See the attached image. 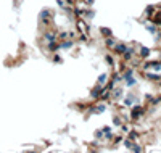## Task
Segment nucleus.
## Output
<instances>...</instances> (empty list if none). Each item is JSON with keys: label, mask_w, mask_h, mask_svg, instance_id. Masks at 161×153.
I'll use <instances>...</instances> for the list:
<instances>
[{"label": "nucleus", "mask_w": 161, "mask_h": 153, "mask_svg": "<svg viewBox=\"0 0 161 153\" xmlns=\"http://www.w3.org/2000/svg\"><path fill=\"white\" fill-rule=\"evenodd\" d=\"M76 27H79V31H77L79 34H85V36L89 34V26L84 20H76Z\"/></svg>", "instance_id": "nucleus-1"}, {"label": "nucleus", "mask_w": 161, "mask_h": 153, "mask_svg": "<svg viewBox=\"0 0 161 153\" xmlns=\"http://www.w3.org/2000/svg\"><path fill=\"white\" fill-rule=\"evenodd\" d=\"M105 45L108 47V49H111V50H113V47L116 45V42H114V39H113V36L106 37V40H105Z\"/></svg>", "instance_id": "nucleus-2"}, {"label": "nucleus", "mask_w": 161, "mask_h": 153, "mask_svg": "<svg viewBox=\"0 0 161 153\" xmlns=\"http://www.w3.org/2000/svg\"><path fill=\"white\" fill-rule=\"evenodd\" d=\"M106 82H108V74H106V73L100 74V76H98V85H105Z\"/></svg>", "instance_id": "nucleus-3"}, {"label": "nucleus", "mask_w": 161, "mask_h": 153, "mask_svg": "<svg viewBox=\"0 0 161 153\" xmlns=\"http://www.w3.org/2000/svg\"><path fill=\"white\" fill-rule=\"evenodd\" d=\"M100 32H102V36H106V37L113 36V32H111V31H108L106 27H102V31H100Z\"/></svg>", "instance_id": "nucleus-4"}, {"label": "nucleus", "mask_w": 161, "mask_h": 153, "mask_svg": "<svg viewBox=\"0 0 161 153\" xmlns=\"http://www.w3.org/2000/svg\"><path fill=\"white\" fill-rule=\"evenodd\" d=\"M113 124H114V126H121V124H122V121H121V118H119V116H116V118H113Z\"/></svg>", "instance_id": "nucleus-5"}]
</instances>
